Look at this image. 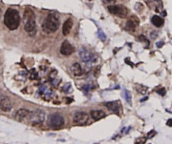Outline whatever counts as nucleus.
Returning a JSON list of instances; mask_svg holds the SVG:
<instances>
[{
	"instance_id": "f257e3e1",
	"label": "nucleus",
	"mask_w": 172,
	"mask_h": 144,
	"mask_svg": "<svg viewBox=\"0 0 172 144\" xmlns=\"http://www.w3.org/2000/svg\"><path fill=\"white\" fill-rule=\"evenodd\" d=\"M4 22L9 30L13 31L18 28L20 23V16L18 10L8 8L4 15Z\"/></svg>"
},
{
	"instance_id": "f03ea898",
	"label": "nucleus",
	"mask_w": 172,
	"mask_h": 144,
	"mask_svg": "<svg viewBox=\"0 0 172 144\" xmlns=\"http://www.w3.org/2000/svg\"><path fill=\"white\" fill-rule=\"evenodd\" d=\"M59 15L56 13H51L47 15L42 24V29L47 33L56 32L60 26Z\"/></svg>"
},
{
	"instance_id": "7ed1b4c3",
	"label": "nucleus",
	"mask_w": 172,
	"mask_h": 144,
	"mask_svg": "<svg viewBox=\"0 0 172 144\" xmlns=\"http://www.w3.org/2000/svg\"><path fill=\"white\" fill-rule=\"evenodd\" d=\"M24 30L26 32H33L36 28V16L34 12L30 8H26L23 13Z\"/></svg>"
},
{
	"instance_id": "20e7f679",
	"label": "nucleus",
	"mask_w": 172,
	"mask_h": 144,
	"mask_svg": "<svg viewBox=\"0 0 172 144\" xmlns=\"http://www.w3.org/2000/svg\"><path fill=\"white\" fill-rule=\"evenodd\" d=\"M47 123L50 128L57 129L64 125V118L61 115L57 113L52 114L48 117Z\"/></svg>"
},
{
	"instance_id": "39448f33",
	"label": "nucleus",
	"mask_w": 172,
	"mask_h": 144,
	"mask_svg": "<svg viewBox=\"0 0 172 144\" xmlns=\"http://www.w3.org/2000/svg\"><path fill=\"white\" fill-rule=\"evenodd\" d=\"M108 9L111 14L118 18H127L129 11L127 8L122 5H113L108 6Z\"/></svg>"
},
{
	"instance_id": "423d86ee",
	"label": "nucleus",
	"mask_w": 172,
	"mask_h": 144,
	"mask_svg": "<svg viewBox=\"0 0 172 144\" xmlns=\"http://www.w3.org/2000/svg\"><path fill=\"white\" fill-rule=\"evenodd\" d=\"M28 117L30 122L34 124H39L43 122L45 117V114L42 110L36 109L30 112Z\"/></svg>"
},
{
	"instance_id": "0eeeda50",
	"label": "nucleus",
	"mask_w": 172,
	"mask_h": 144,
	"mask_svg": "<svg viewBox=\"0 0 172 144\" xmlns=\"http://www.w3.org/2000/svg\"><path fill=\"white\" fill-rule=\"evenodd\" d=\"M89 115L84 112H77L74 116L73 121L78 125H84L89 120Z\"/></svg>"
},
{
	"instance_id": "6e6552de",
	"label": "nucleus",
	"mask_w": 172,
	"mask_h": 144,
	"mask_svg": "<svg viewBox=\"0 0 172 144\" xmlns=\"http://www.w3.org/2000/svg\"><path fill=\"white\" fill-rule=\"evenodd\" d=\"M80 58L84 63H89L96 60V57L94 54L91 53L85 48H82L79 51Z\"/></svg>"
},
{
	"instance_id": "1a4fd4ad",
	"label": "nucleus",
	"mask_w": 172,
	"mask_h": 144,
	"mask_svg": "<svg viewBox=\"0 0 172 144\" xmlns=\"http://www.w3.org/2000/svg\"><path fill=\"white\" fill-rule=\"evenodd\" d=\"M105 106L109 111H111L117 115H119L121 106L120 102L118 100L106 102Z\"/></svg>"
},
{
	"instance_id": "9d476101",
	"label": "nucleus",
	"mask_w": 172,
	"mask_h": 144,
	"mask_svg": "<svg viewBox=\"0 0 172 144\" xmlns=\"http://www.w3.org/2000/svg\"><path fill=\"white\" fill-rule=\"evenodd\" d=\"M74 51V48L69 41L66 40L62 43L60 49V52L61 54L64 56H69L71 55Z\"/></svg>"
},
{
	"instance_id": "9b49d317",
	"label": "nucleus",
	"mask_w": 172,
	"mask_h": 144,
	"mask_svg": "<svg viewBox=\"0 0 172 144\" xmlns=\"http://www.w3.org/2000/svg\"><path fill=\"white\" fill-rule=\"evenodd\" d=\"M12 109V104L10 99L7 97H4L0 99V109L4 112H9Z\"/></svg>"
},
{
	"instance_id": "f8f14e48",
	"label": "nucleus",
	"mask_w": 172,
	"mask_h": 144,
	"mask_svg": "<svg viewBox=\"0 0 172 144\" xmlns=\"http://www.w3.org/2000/svg\"><path fill=\"white\" fill-rule=\"evenodd\" d=\"M30 112V111L26 109H20L16 112L14 117L18 121H23L25 118L28 117Z\"/></svg>"
},
{
	"instance_id": "ddd939ff",
	"label": "nucleus",
	"mask_w": 172,
	"mask_h": 144,
	"mask_svg": "<svg viewBox=\"0 0 172 144\" xmlns=\"http://www.w3.org/2000/svg\"><path fill=\"white\" fill-rule=\"evenodd\" d=\"M73 26V19L69 18L67 19L63 24V34L64 36H67L69 34Z\"/></svg>"
},
{
	"instance_id": "4468645a",
	"label": "nucleus",
	"mask_w": 172,
	"mask_h": 144,
	"mask_svg": "<svg viewBox=\"0 0 172 144\" xmlns=\"http://www.w3.org/2000/svg\"><path fill=\"white\" fill-rule=\"evenodd\" d=\"M90 114H91V118L95 121L99 120L102 118H104L106 116L105 112L101 109L92 110V111H91Z\"/></svg>"
},
{
	"instance_id": "2eb2a0df",
	"label": "nucleus",
	"mask_w": 172,
	"mask_h": 144,
	"mask_svg": "<svg viewBox=\"0 0 172 144\" xmlns=\"http://www.w3.org/2000/svg\"><path fill=\"white\" fill-rule=\"evenodd\" d=\"M71 71L73 74L76 76H80L83 73L81 66L78 63L73 64L71 67Z\"/></svg>"
},
{
	"instance_id": "dca6fc26",
	"label": "nucleus",
	"mask_w": 172,
	"mask_h": 144,
	"mask_svg": "<svg viewBox=\"0 0 172 144\" xmlns=\"http://www.w3.org/2000/svg\"><path fill=\"white\" fill-rule=\"evenodd\" d=\"M151 21L154 26H157V28L162 26L164 23L163 19L160 16L157 15H155L151 18Z\"/></svg>"
},
{
	"instance_id": "f3484780",
	"label": "nucleus",
	"mask_w": 172,
	"mask_h": 144,
	"mask_svg": "<svg viewBox=\"0 0 172 144\" xmlns=\"http://www.w3.org/2000/svg\"><path fill=\"white\" fill-rule=\"evenodd\" d=\"M137 23L132 19H129L127 21L125 25V29L129 32H134L136 29Z\"/></svg>"
},
{
	"instance_id": "a211bd4d",
	"label": "nucleus",
	"mask_w": 172,
	"mask_h": 144,
	"mask_svg": "<svg viewBox=\"0 0 172 144\" xmlns=\"http://www.w3.org/2000/svg\"><path fill=\"white\" fill-rule=\"evenodd\" d=\"M124 97L126 101L129 104L130 106H132V94L130 91L127 89L124 90Z\"/></svg>"
},
{
	"instance_id": "6ab92c4d",
	"label": "nucleus",
	"mask_w": 172,
	"mask_h": 144,
	"mask_svg": "<svg viewBox=\"0 0 172 144\" xmlns=\"http://www.w3.org/2000/svg\"><path fill=\"white\" fill-rule=\"evenodd\" d=\"M97 36L100 39L101 41H102L103 42H105L106 41V38H107V36H106L104 32H103V30H102L101 29H99L97 32Z\"/></svg>"
},
{
	"instance_id": "aec40b11",
	"label": "nucleus",
	"mask_w": 172,
	"mask_h": 144,
	"mask_svg": "<svg viewBox=\"0 0 172 144\" xmlns=\"http://www.w3.org/2000/svg\"><path fill=\"white\" fill-rule=\"evenodd\" d=\"M147 89H148L147 87L144 86H142V85H139V86H137V88H136L137 91L139 92V93H141L143 95H144L146 93Z\"/></svg>"
},
{
	"instance_id": "412c9836",
	"label": "nucleus",
	"mask_w": 172,
	"mask_h": 144,
	"mask_svg": "<svg viewBox=\"0 0 172 144\" xmlns=\"http://www.w3.org/2000/svg\"><path fill=\"white\" fill-rule=\"evenodd\" d=\"M63 91L65 93H68L71 92L72 91V86L71 83H68L64 84L63 88Z\"/></svg>"
},
{
	"instance_id": "4be33fe9",
	"label": "nucleus",
	"mask_w": 172,
	"mask_h": 144,
	"mask_svg": "<svg viewBox=\"0 0 172 144\" xmlns=\"http://www.w3.org/2000/svg\"><path fill=\"white\" fill-rule=\"evenodd\" d=\"M147 139L145 137H139L136 139L135 144H144L146 143Z\"/></svg>"
},
{
	"instance_id": "5701e85b",
	"label": "nucleus",
	"mask_w": 172,
	"mask_h": 144,
	"mask_svg": "<svg viewBox=\"0 0 172 144\" xmlns=\"http://www.w3.org/2000/svg\"><path fill=\"white\" fill-rule=\"evenodd\" d=\"M157 134V132L156 131H155L154 130H151L147 134V137L149 139H152L153 137H154L155 135Z\"/></svg>"
},
{
	"instance_id": "b1692460",
	"label": "nucleus",
	"mask_w": 172,
	"mask_h": 144,
	"mask_svg": "<svg viewBox=\"0 0 172 144\" xmlns=\"http://www.w3.org/2000/svg\"><path fill=\"white\" fill-rule=\"evenodd\" d=\"M157 94H158L159 95H160V96H164L166 94V93H167L166 90H165V88H161L160 89L157 90Z\"/></svg>"
},
{
	"instance_id": "393cba45",
	"label": "nucleus",
	"mask_w": 172,
	"mask_h": 144,
	"mask_svg": "<svg viewBox=\"0 0 172 144\" xmlns=\"http://www.w3.org/2000/svg\"><path fill=\"white\" fill-rule=\"evenodd\" d=\"M139 39L141 42H145V43H148V44H150L149 41L146 37H145L144 35L140 36L139 37Z\"/></svg>"
},
{
	"instance_id": "a878e982",
	"label": "nucleus",
	"mask_w": 172,
	"mask_h": 144,
	"mask_svg": "<svg viewBox=\"0 0 172 144\" xmlns=\"http://www.w3.org/2000/svg\"><path fill=\"white\" fill-rule=\"evenodd\" d=\"M91 87L92 86L90 85V84H86V85H84L83 87H82V89L85 92H89V90H91Z\"/></svg>"
},
{
	"instance_id": "bb28decb",
	"label": "nucleus",
	"mask_w": 172,
	"mask_h": 144,
	"mask_svg": "<svg viewBox=\"0 0 172 144\" xmlns=\"http://www.w3.org/2000/svg\"><path fill=\"white\" fill-rule=\"evenodd\" d=\"M158 36V32L156 31H154L153 32H151L150 33V36H151V38L153 39H156Z\"/></svg>"
},
{
	"instance_id": "cd10ccee",
	"label": "nucleus",
	"mask_w": 172,
	"mask_h": 144,
	"mask_svg": "<svg viewBox=\"0 0 172 144\" xmlns=\"http://www.w3.org/2000/svg\"><path fill=\"white\" fill-rule=\"evenodd\" d=\"M165 44V42L162 40H160L157 42L156 43V46H157V48H161L164 46Z\"/></svg>"
},
{
	"instance_id": "c85d7f7f",
	"label": "nucleus",
	"mask_w": 172,
	"mask_h": 144,
	"mask_svg": "<svg viewBox=\"0 0 172 144\" xmlns=\"http://www.w3.org/2000/svg\"><path fill=\"white\" fill-rule=\"evenodd\" d=\"M103 3L105 4H113L116 2V0H102Z\"/></svg>"
},
{
	"instance_id": "c756f323",
	"label": "nucleus",
	"mask_w": 172,
	"mask_h": 144,
	"mask_svg": "<svg viewBox=\"0 0 172 144\" xmlns=\"http://www.w3.org/2000/svg\"><path fill=\"white\" fill-rule=\"evenodd\" d=\"M95 71H97V72H94V76H98L100 73V67H97V68L95 69Z\"/></svg>"
},
{
	"instance_id": "7c9ffc66",
	"label": "nucleus",
	"mask_w": 172,
	"mask_h": 144,
	"mask_svg": "<svg viewBox=\"0 0 172 144\" xmlns=\"http://www.w3.org/2000/svg\"><path fill=\"white\" fill-rule=\"evenodd\" d=\"M125 60H127V61L129 62H125V63H127V64L128 65H130V66L133 67V66L134 65V64L132 62L130 61V58H127L125 59Z\"/></svg>"
},
{
	"instance_id": "2f4dec72",
	"label": "nucleus",
	"mask_w": 172,
	"mask_h": 144,
	"mask_svg": "<svg viewBox=\"0 0 172 144\" xmlns=\"http://www.w3.org/2000/svg\"><path fill=\"white\" fill-rule=\"evenodd\" d=\"M166 124H167L168 126L171 127H172V118H170V119H169L168 120V121H167V123H166Z\"/></svg>"
},
{
	"instance_id": "473e14b6",
	"label": "nucleus",
	"mask_w": 172,
	"mask_h": 144,
	"mask_svg": "<svg viewBox=\"0 0 172 144\" xmlns=\"http://www.w3.org/2000/svg\"><path fill=\"white\" fill-rule=\"evenodd\" d=\"M148 99V97H145L144 98H143L141 99V100H140V101L141 102H144L145 101H146V100H147Z\"/></svg>"
},
{
	"instance_id": "72a5a7b5",
	"label": "nucleus",
	"mask_w": 172,
	"mask_h": 144,
	"mask_svg": "<svg viewBox=\"0 0 172 144\" xmlns=\"http://www.w3.org/2000/svg\"><path fill=\"white\" fill-rule=\"evenodd\" d=\"M1 15H2V10L0 8V18L1 16Z\"/></svg>"
}]
</instances>
